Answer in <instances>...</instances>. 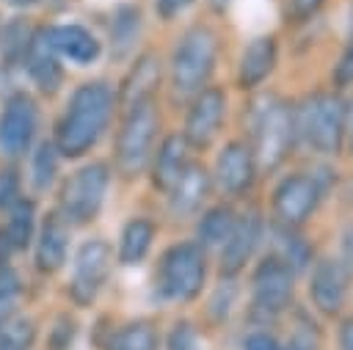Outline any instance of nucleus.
<instances>
[{"instance_id":"26","label":"nucleus","mask_w":353,"mask_h":350,"mask_svg":"<svg viewBox=\"0 0 353 350\" xmlns=\"http://www.w3.org/2000/svg\"><path fill=\"white\" fill-rule=\"evenodd\" d=\"M234 226V212L229 207H212L201 215L199 223V245H223Z\"/></svg>"},{"instance_id":"17","label":"nucleus","mask_w":353,"mask_h":350,"mask_svg":"<svg viewBox=\"0 0 353 350\" xmlns=\"http://www.w3.org/2000/svg\"><path fill=\"white\" fill-rule=\"evenodd\" d=\"M207 190H210L207 171L199 163H188V168L182 171V176L171 187V212H174V218L193 215L201 207V201L207 198Z\"/></svg>"},{"instance_id":"14","label":"nucleus","mask_w":353,"mask_h":350,"mask_svg":"<svg viewBox=\"0 0 353 350\" xmlns=\"http://www.w3.org/2000/svg\"><path fill=\"white\" fill-rule=\"evenodd\" d=\"M309 295L323 314H336L347 295V270L339 259H320L312 270Z\"/></svg>"},{"instance_id":"40","label":"nucleus","mask_w":353,"mask_h":350,"mask_svg":"<svg viewBox=\"0 0 353 350\" xmlns=\"http://www.w3.org/2000/svg\"><path fill=\"white\" fill-rule=\"evenodd\" d=\"M342 256H345V262H342V267L345 270H353V226L345 231V237H342Z\"/></svg>"},{"instance_id":"41","label":"nucleus","mask_w":353,"mask_h":350,"mask_svg":"<svg viewBox=\"0 0 353 350\" xmlns=\"http://www.w3.org/2000/svg\"><path fill=\"white\" fill-rule=\"evenodd\" d=\"M320 6H323V0H292V8L298 17H312Z\"/></svg>"},{"instance_id":"20","label":"nucleus","mask_w":353,"mask_h":350,"mask_svg":"<svg viewBox=\"0 0 353 350\" xmlns=\"http://www.w3.org/2000/svg\"><path fill=\"white\" fill-rule=\"evenodd\" d=\"M47 36L52 50L74 63H91L99 55V41L94 39V33H88L80 25H58V28H50Z\"/></svg>"},{"instance_id":"22","label":"nucleus","mask_w":353,"mask_h":350,"mask_svg":"<svg viewBox=\"0 0 353 350\" xmlns=\"http://www.w3.org/2000/svg\"><path fill=\"white\" fill-rule=\"evenodd\" d=\"M185 168H188V141L182 135H168L154 157V168H152L154 185L160 190H171Z\"/></svg>"},{"instance_id":"24","label":"nucleus","mask_w":353,"mask_h":350,"mask_svg":"<svg viewBox=\"0 0 353 350\" xmlns=\"http://www.w3.org/2000/svg\"><path fill=\"white\" fill-rule=\"evenodd\" d=\"M152 237H154V226L143 218H132L124 231H121V245H119V262L121 265H138L149 245H152Z\"/></svg>"},{"instance_id":"19","label":"nucleus","mask_w":353,"mask_h":350,"mask_svg":"<svg viewBox=\"0 0 353 350\" xmlns=\"http://www.w3.org/2000/svg\"><path fill=\"white\" fill-rule=\"evenodd\" d=\"M33 218H36V209H33V201L28 198H17L8 207V220L0 229V262H6L14 251H22L30 243Z\"/></svg>"},{"instance_id":"33","label":"nucleus","mask_w":353,"mask_h":350,"mask_svg":"<svg viewBox=\"0 0 353 350\" xmlns=\"http://www.w3.org/2000/svg\"><path fill=\"white\" fill-rule=\"evenodd\" d=\"M168 350H201L196 328L190 322H176L168 333Z\"/></svg>"},{"instance_id":"23","label":"nucleus","mask_w":353,"mask_h":350,"mask_svg":"<svg viewBox=\"0 0 353 350\" xmlns=\"http://www.w3.org/2000/svg\"><path fill=\"white\" fill-rule=\"evenodd\" d=\"M157 80H160V61H157V55H152V52L141 55L138 63L132 66L130 77L124 80V88H121V99H124L127 110L141 105V102H146V99H152V91H154Z\"/></svg>"},{"instance_id":"34","label":"nucleus","mask_w":353,"mask_h":350,"mask_svg":"<svg viewBox=\"0 0 353 350\" xmlns=\"http://www.w3.org/2000/svg\"><path fill=\"white\" fill-rule=\"evenodd\" d=\"M234 295H237V287H234V281H232V276L226 278V281H221V287L215 289V298H212V303H210V311L221 320V317H226L229 314V306H232V300H234Z\"/></svg>"},{"instance_id":"4","label":"nucleus","mask_w":353,"mask_h":350,"mask_svg":"<svg viewBox=\"0 0 353 350\" xmlns=\"http://www.w3.org/2000/svg\"><path fill=\"white\" fill-rule=\"evenodd\" d=\"M292 135H295V119L290 113V107L273 96L262 99V107L254 110V157L259 160L262 168H276L290 146H292Z\"/></svg>"},{"instance_id":"10","label":"nucleus","mask_w":353,"mask_h":350,"mask_svg":"<svg viewBox=\"0 0 353 350\" xmlns=\"http://www.w3.org/2000/svg\"><path fill=\"white\" fill-rule=\"evenodd\" d=\"M36 102L28 94L19 91L8 96L0 113V154L19 157L22 152H28L36 132Z\"/></svg>"},{"instance_id":"5","label":"nucleus","mask_w":353,"mask_h":350,"mask_svg":"<svg viewBox=\"0 0 353 350\" xmlns=\"http://www.w3.org/2000/svg\"><path fill=\"white\" fill-rule=\"evenodd\" d=\"M154 132H157V110L152 99L127 110V119L116 141V165L124 176H138L143 171V165L149 163Z\"/></svg>"},{"instance_id":"9","label":"nucleus","mask_w":353,"mask_h":350,"mask_svg":"<svg viewBox=\"0 0 353 350\" xmlns=\"http://www.w3.org/2000/svg\"><path fill=\"white\" fill-rule=\"evenodd\" d=\"M292 276L295 273L279 256H268L265 262H259V267L254 270V278H251L254 309L265 317L284 311L292 300Z\"/></svg>"},{"instance_id":"21","label":"nucleus","mask_w":353,"mask_h":350,"mask_svg":"<svg viewBox=\"0 0 353 350\" xmlns=\"http://www.w3.org/2000/svg\"><path fill=\"white\" fill-rule=\"evenodd\" d=\"M276 63V41L270 36H259L254 39L240 58V69H237V83L240 88H256L273 69Z\"/></svg>"},{"instance_id":"28","label":"nucleus","mask_w":353,"mask_h":350,"mask_svg":"<svg viewBox=\"0 0 353 350\" xmlns=\"http://www.w3.org/2000/svg\"><path fill=\"white\" fill-rule=\"evenodd\" d=\"M36 325L30 317H11L0 325V350H28L33 344Z\"/></svg>"},{"instance_id":"39","label":"nucleus","mask_w":353,"mask_h":350,"mask_svg":"<svg viewBox=\"0 0 353 350\" xmlns=\"http://www.w3.org/2000/svg\"><path fill=\"white\" fill-rule=\"evenodd\" d=\"M190 3H193V0H154L157 14L165 17V19H171V17H176L179 11H185Z\"/></svg>"},{"instance_id":"1","label":"nucleus","mask_w":353,"mask_h":350,"mask_svg":"<svg viewBox=\"0 0 353 350\" xmlns=\"http://www.w3.org/2000/svg\"><path fill=\"white\" fill-rule=\"evenodd\" d=\"M113 110V91L105 83H83L74 88L63 119L58 121L55 146L66 157L88 152L105 132Z\"/></svg>"},{"instance_id":"43","label":"nucleus","mask_w":353,"mask_h":350,"mask_svg":"<svg viewBox=\"0 0 353 350\" xmlns=\"http://www.w3.org/2000/svg\"><path fill=\"white\" fill-rule=\"evenodd\" d=\"M284 350H314V344H312V339L306 333H295Z\"/></svg>"},{"instance_id":"16","label":"nucleus","mask_w":353,"mask_h":350,"mask_svg":"<svg viewBox=\"0 0 353 350\" xmlns=\"http://www.w3.org/2000/svg\"><path fill=\"white\" fill-rule=\"evenodd\" d=\"M215 179L226 193H243L254 182V152L240 141L226 143L215 163Z\"/></svg>"},{"instance_id":"18","label":"nucleus","mask_w":353,"mask_h":350,"mask_svg":"<svg viewBox=\"0 0 353 350\" xmlns=\"http://www.w3.org/2000/svg\"><path fill=\"white\" fill-rule=\"evenodd\" d=\"M66 245H69V226L66 218L52 212L39 234V245H36V267L41 273H55L63 262H66Z\"/></svg>"},{"instance_id":"44","label":"nucleus","mask_w":353,"mask_h":350,"mask_svg":"<svg viewBox=\"0 0 353 350\" xmlns=\"http://www.w3.org/2000/svg\"><path fill=\"white\" fill-rule=\"evenodd\" d=\"M8 6H17V8H25V6H33L36 0H6Z\"/></svg>"},{"instance_id":"42","label":"nucleus","mask_w":353,"mask_h":350,"mask_svg":"<svg viewBox=\"0 0 353 350\" xmlns=\"http://www.w3.org/2000/svg\"><path fill=\"white\" fill-rule=\"evenodd\" d=\"M339 347L342 350H353V317H347L339 328Z\"/></svg>"},{"instance_id":"38","label":"nucleus","mask_w":353,"mask_h":350,"mask_svg":"<svg viewBox=\"0 0 353 350\" xmlns=\"http://www.w3.org/2000/svg\"><path fill=\"white\" fill-rule=\"evenodd\" d=\"M334 77H336V83H339V85L353 83V50H347V52L342 55V61H339V66H336Z\"/></svg>"},{"instance_id":"36","label":"nucleus","mask_w":353,"mask_h":350,"mask_svg":"<svg viewBox=\"0 0 353 350\" xmlns=\"http://www.w3.org/2000/svg\"><path fill=\"white\" fill-rule=\"evenodd\" d=\"M72 336H74V322L69 317H61L55 331H52V350H66Z\"/></svg>"},{"instance_id":"35","label":"nucleus","mask_w":353,"mask_h":350,"mask_svg":"<svg viewBox=\"0 0 353 350\" xmlns=\"http://www.w3.org/2000/svg\"><path fill=\"white\" fill-rule=\"evenodd\" d=\"M19 198V179L14 171H0V209H8Z\"/></svg>"},{"instance_id":"15","label":"nucleus","mask_w":353,"mask_h":350,"mask_svg":"<svg viewBox=\"0 0 353 350\" xmlns=\"http://www.w3.org/2000/svg\"><path fill=\"white\" fill-rule=\"evenodd\" d=\"M22 61H25V69H28L30 80L39 85V91L52 94V91L61 85L63 72H61L58 52L52 50L47 30H36V33L30 36V44H28V50H25V58H22Z\"/></svg>"},{"instance_id":"6","label":"nucleus","mask_w":353,"mask_h":350,"mask_svg":"<svg viewBox=\"0 0 353 350\" xmlns=\"http://www.w3.org/2000/svg\"><path fill=\"white\" fill-rule=\"evenodd\" d=\"M204 284V251L196 243L171 245L160 259L157 287L171 300H190Z\"/></svg>"},{"instance_id":"25","label":"nucleus","mask_w":353,"mask_h":350,"mask_svg":"<svg viewBox=\"0 0 353 350\" xmlns=\"http://www.w3.org/2000/svg\"><path fill=\"white\" fill-rule=\"evenodd\" d=\"M108 350H157V333L149 322L138 320V322H130V325L119 328L110 336Z\"/></svg>"},{"instance_id":"46","label":"nucleus","mask_w":353,"mask_h":350,"mask_svg":"<svg viewBox=\"0 0 353 350\" xmlns=\"http://www.w3.org/2000/svg\"><path fill=\"white\" fill-rule=\"evenodd\" d=\"M350 149H353V138H350Z\"/></svg>"},{"instance_id":"37","label":"nucleus","mask_w":353,"mask_h":350,"mask_svg":"<svg viewBox=\"0 0 353 350\" xmlns=\"http://www.w3.org/2000/svg\"><path fill=\"white\" fill-rule=\"evenodd\" d=\"M243 347H245V350H281V347H279V342H276L273 336L262 333V331H256V333L245 336V344H243Z\"/></svg>"},{"instance_id":"3","label":"nucleus","mask_w":353,"mask_h":350,"mask_svg":"<svg viewBox=\"0 0 353 350\" xmlns=\"http://www.w3.org/2000/svg\"><path fill=\"white\" fill-rule=\"evenodd\" d=\"M295 127L309 146L323 154H336L345 135V102L331 94H314L301 105Z\"/></svg>"},{"instance_id":"47","label":"nucleus","mask_w":353,"mask_h":350,"mask_svg":"<svg viewBox=\"0 0 353 350\" xmlns=\"http://www.w3.org/2000/svg\"><path fill=\"white\" fill-rule=\"evenodd\" d=\"M350 50H353V47H350Z\"/></svg>"},{"instance_id":"31","label":"nucleus","mask_w":353,"mask_h":350,"mask_svg":"<svg viewBox=\"0 0 353 350\" xmlns=\"http://www.w3.org/2000/svg\"><path fill=\"white\" fill-rule=\"evenodd\" d=\"M55 152H58V146L50 143V141H44L36 149V154H33V185H36V190H47L52 185L55 171H58V154Z\"/></svg>"},{"instance_id":"32","label":"nucleus","mask_w":353,"mask_h":350,"mask_svg":"<svg viewBox=\"0 0 353 350\" xmlns=\"http://www.w3.org/2000/svg\"><path fill=\"white\" fill-rule=\"evenodd\" d=\"M19 295H22L19 276L11 267H0V325L14 317L17 303H19Z\"/></svg>"},{"instance_id":"27","label":"nucleus","mask_w":353,"mask_h":350,"mask_svg":"<svg viewBox=\"0 0 353 350\" xmlns=\"http://www.w3.org/2000/svg\"><path fill=\"white\" fill-rule=\"evenodd\" d=\"M30 28L25 25V19H11L6 28H3V39H0V52H3V61L8 66L19 63L25 58V50L30 44Z\"/></svg>"},{"instance_id":"13","label":"nucleus","mask_w":353,"mask_h":350,"mask_svg":"<svg viewBox=\"0 0 353 350\" xmlns=\"http://www.w3.org/2000/svg\"><path fill=\"white\" fill-rule=\"evenodd\" d=\"M259 234H262V218L256 209H248L245 215L234 218V226L221 251V273L223 276L240 273V267L251 259V254L259 243Z\"/></svg>"},{"instance_id":"8","label":"nucleus","mask_w":353,"mask_h":350,"mask_svg":"<svg viewBox=\"0 0 353 350\" xmlns=\"http://www.w3.org/2000/svg\"><path fill=\"white\" fill-rule=\"evenodd\" d=\"M110 245L102 240V237H94V240H85L74 256V273H72V298L85 306L97 298L99 287L105 284L108 273H110Z\"/></svg>"},{"instance_id":"2","label":"nucleus","mask_w":353,"mask_h":350,"mask_svg":"<svg viewBox=\"0 0 353 350\" xmlns=\"http://www.w3.org/2000/svg\"><path fill=\"white\" fill-rule=\"evenodd\" d=\"M215 52H218V39L210 28L193 25L182 33L171 58V83L176 96H190L201 91V85L212 74Z\"/></svg>"},{"instance_id":"30","label":"nucleus","mask_w":353,"mask_h":350,"mask_svg":"<svg viewBox=\"0 0 353 350\" xmlns=\"http://www.w3.org/2000/svg\"><path fill=\"white\" fill-rule=\"evenodd\" d=\"M276 248H279V254H273V256H279L292 273L306 267V262H309V248H306V243L298 240L292 231L276 229Z\"/></svg>"},{"instance_id":"29","label":"nucleus","mask_w":353,"mask_h":350,"mask_svg":"<svg viewBox=\"0 0 353 350\" xmlns=\"http://www.w3.org/2000/svg\"><path fill=\"white\" fill-rule=\"evenodd\" d=\"M138 30H141V14H138V8H121V11L116 14L113 30H110L116 55H124V52L132 47Z\"/></svg>"},{"instance_id":"7","label":"nucleus","mask_w":353,"mask_h":350,"mask_svg":"<svg viewBox=\"0 0 353 350\" xmlns=\"http://www.w3.org/2000/svg\"><path fill=\"white\" fill-rule=\"evenodd\" d=\"M108 182H110V174H108L105 163H88V165L77 168L61 190L63 218L72 223H88L102 207Z\"/></svg>"},{"instance_id":"45","label":"nucleus","mask_w":353,"mask_h":350,"mask_svg":"<svg viewBox=\"0 0 353 350\" xmlns=\"http://www.w3.org/2000/svg\"><path fill=\"white\" fill-rule=\"evenodd\" d=\"M226 3H229V0H212V6H215V8H223Z\"/></svg>"},{"instance_id":"11","label":"nucleus","mask_w":353,"mask_h":350,"mask_svg":"<svg viewBox=\"0 0 353 350\" xmlns=\"http://www.w3.org/2000/svg\"><path fill=\"white\" fill-rule=\"evenodd\" d=\"M317 198H320L317 182L312 176H306V174H292V176L281 179V185L276 187V193H273V212H276V218L281 223L298 226L317 207Z\"/></svg>"},{"instance_id":"12","label":"nucleus","mask_w":353,"mask_h":350,"mask_svg":"<svg viewBox=\"0 0 353 350\" xmlns=\"http://www.w3.org/2000/svg\"><path fill=\"white\" fill-rule=\"evenodd\" d=\"M223 110H226V99H223V91L218 88H201L190 105V113H188V121H185V132L182 138L188 141V146H210L212 138L218 135V127H221V119H223Z\"/></svg>"}]
</instances>
